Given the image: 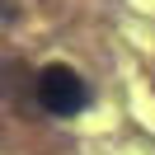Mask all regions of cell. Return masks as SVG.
I'll return each instance as SVG.
<instances>
[{"mask_svg":"<svg viewBox=\"0 0 155 155\" xmlns=\"http://www.w3.org/2000/svg\"><path fill=\"white\" fill-rule=\"evenodd\" d=\"M38 104L47 108V113H57V117H75L80 108L89 104V89H85V80L71 66L52 61V66L38 71Z\"/></svg>","mask_w":155,"mask_h":155,"instance_id":"1","label":"cell"}]
</instances>
